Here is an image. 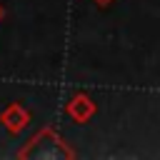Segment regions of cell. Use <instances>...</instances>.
Returning a JSON list of instances; mask_svg holds the SVG:
<instances>
[{
  "mask_svg": "<svg viewBox=\"0 0 160 160\" xmlns=\"http://www.w3.org/2000/svg\"><path fill=\"white\" fill-rule=\"evenodd\" d=\"M20 158H75V152L70 148H65V142L52 130H42L20 152Z\"/></svg>",
  "mask_w": 160,
  "mask_h": 160,
  "instance_id": "cell-1",
  "label": "cell"
},
{
  "mask_svg": "<svg viewBox=\"0 0 160 160\" xmlns=\"http://www.w3.org/2000/svg\"><path fill=\"white\" fill-rule=\"evenodd\" d=\"M68 115L75 120V122H85V120H90L92 115H95V102L85 95V92H78V95H72L70 98V102H68Z\"/></svg>",
  "mask_w": 160,
  "mask_h": 160,
  "instance_id": "cell-2",
  "label": "cell"
},
{
  "mask_svg": "<svg viewBox=\"0 0 160 160\" xmlns=\"http://www.w3.org/2000/svg\"><path fill=\"white\" fill-rule=\"evenodd\" d=\"M28 120H30L28 110H22L18 102H15V105H10V108L2 112V122L8 125V130H10V132H20V130L28 125Z\"/></svg>",
  "mask_w": 160,
  "mask_h": 160,
  "instance_id": "cell-3",
  "label": "cell"
},
{
  "mask_svg": "<svg viewBox=\"0 0 160 160\" xmlns=\"http://www.w3.org/2000/svg\"><path fill=\"white\" fill-rule=\"evenodd\" d=\"M98 5H108V2H112V0H95Z\"/></svg>",
  "mask_w": 160,
  "mask_h": 160,
  "instance_id": "cell-4",
  "label": "cell"
},
{
  "mask_svg": "<svg viewBox=\"0 0 160 160\" xmlns=\"http://www.w3.org/2000/svg\"><path fill=\"white\" fill-rule=\"evenodd\" d=\"M0 20H2V8H0Z\"/></svg>",
  "mask_w": 160,
  "mask_h": 160,
  "instance_id": "cell-5",
  "label": "cell"
}]
</instances>
